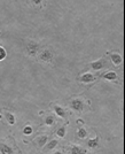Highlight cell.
<instances>
[{"label": "cell", "instance_id": "1", "mask_svg": "<svg viewBox=\"0 0 125 154\" xmlns=\"http://www.w3.org/2000/svg\"><path fill=\"white\" fill-rule=\"evenodd\" d=\"M38 50H39V45H38V43H36L35 40H30V42L28 43V45H26V52H28V54H29L30 57L36 55V53H37Z\"/></svg>", "mask_w": 125, "mask_h": 154}, {"label": "cell", "instance_id": "2", "mask_svg": "<svg viewBox=\"0 0 125 154\" xmlns=\"http://www.w3.org/2000/svg\"><path fill=\"white\" fill-rule=\"evenodd\" d=\"M70 107L76 110V112H83V108H84V103L81 101V99H74V100H71V103H70Z\"/></svg>", "mask_w": 125, "mask_h": 154}, {"label": "cell", "instance_id": "3", "mask_svg": "<svg viewBox=\"0 0 125 154\" xmlns=\"http://www.w3.org/2000/svg\"><path fill=\"white\" fill-rule=\"evenodd\" d=\"M106 64H107V62L103 59H99L98 61L91 62V68H92L93 70H101L102 68H105Z\"/></svg>", "mask_w": 125, "mask_h": 154}, {"label": "cell", "instance_id": "4", "mask_svg": "<svg viewBox=\"0 0 125 154\" xmlns=\"http://www.w3.org/2000/svg\"><path fill=\"white\" fill-rule=\"evenodd\" d=\"M94 79H95V76L91 72H85L79 77V82L81 83H90V82H93Z\"/></svg>", "mask_w": 125, "mask_h": 154}, {"label": "cell", "instance_id": "5", "mask_svg": "<svg viewBox=\"0 0 125 154\" xmlns=\"http://www.w3.org/2000/svg\"><path fill=\"white\" fill-rule=\"evenodd\" d=\"M53 59V53L50 50H44L40 54V60L41 61H45V62H50Z\"/></svg>", "mask_w": 125, "mask_h": 154}, {"label": "cell", "instance_id": "6", "mask_svg": "<svg viewBox=\"0 0 125 154\" xmlns=\"http://www.w3.org/2000/svg\"><path fill=\"white\" fill-rule=\"evenodd\" d=\"M110 59H111V62L115 66H119V64L123 62V58H122V55L118 54V53H111L110 54Z\"/></svg>", "mask_w": 125, "mask_h": 154}, {"label": "cell", "instance_id": "7", "mask_svg": "<svg viewBox=\"0 0 125 154\" xmlns=\"http://www.w3.org/2000/svg\"><path fill=\"white\" fill-rule=\"evenodd\" d=\"M56 146H57L56 139H53V140H50V141H47L44 146V152H50V151H53Z\"/></svg>", "mask_w": 125, "mask_h": 154}, {"label": "cell", "instance_id": "8", "mask_svg": "<svg viewBox=\"0 0 125 154\" xmlns=\"http://www.w3.org/2000/svg\"><path fill=\"white\" fill-rule=\"evenodd\" d=\"M69 151H70V154H86L87 153V151H85L84 148L81 147V146H78V145H72Z\"/></svg>", "mask_w": 125, "mask_h": 154}, {"label": "cell", "instance_id": "9", "mask_svg": "<svg viewBox=\"0 0 125 154\" xmlns=\"http://www.w3.org/2000/svg\"><path fill=\"white\" fill-rule=\"evenodd\" d=\"M0 153L1 154H13V148L11 147L9 145L1 143V144H0Z\"/></svg>", "mask_w": 125, "mask_h": 154}, {"label": "cell", "instance_id": "10", "mask_svg": "<svg viewBox=\"0 0 125 154\" xmlns=\"http://www.w3.org/2000/svg\"><path fill=\"white\" fill-rule=\"evenodd\" d=\"M5 119H6L7 123L9 124V125H14L15 124V122H16V120H15V116H14V114H12V113H9V112H5Z\"/></svg>", "mask_w": 125, "mask_h": 154}, {"label": "cell", "instance_id": "11", "mask_svg": "<svg viewBox=\"0 0 125 154\" xmlns=\"http://www.w3.org/2000/svg\"><path fill=\"white\" fill-rule=\"evenodd\" d=\"M54 112H55V114H56L59 117H61V119H64V117H66V110H64L62 107H60L59 105H55V106H54Z\"/></svg>", "mask_w": 125, "mask_h": 154}, {"label": "cell", "instance_id": "12", "mask_svg": "<svg viewBox=\"0 0 125 154\" xmlns=\"http://www.w3.org/2000/svg\"><path fill=\"white\" fill-rule=\"evenodd\" d=\"M117 74L115 71H108L103 75V78L107 79V81H116L117 79Z\"/></svg>", "mask_w": 125, "mask_h": 154}, {"label": "cell", "instance_id": "13", "mask_svg": "<svg viewBox=\"0 0 125 154\" xmlns=\"http://www.w3.org/2000/svg\"><path fill=\"white\" fill-rule=\"evenodd\" d=\"M36 141H37V145L39 146V147H44L45 144L48 141V137L47 136H40V137H38L37 139H36Z\"/></svg>", "mask_w": 125, "mask_h": 154}, {"label": "cell", "instance_id": "14", "mask_svg": "<svg viewBox=\"0 0 125 154\" xmlns=\"http://www.w3.org/2000/svg\"><path fill=\"white\" fill-rule=\"evenodd\" d=\"M99 145V138L95 137V138H92V139H88L87 141V146L90 148H96Z\"/></svg>", "mask_w": 125, "mask_h": 154}, {"label": "cell", "instance_id": "15", "mask_svg": "<svg viewBox=\"0 0 125 154\" xmlns=\"http://www.w3.org/2000/svg\"><path fill=\"white\" fill-rule=\"evenodd\" d=\"M77 137L81 138V139L86 138V137H87V131H86V129H84V128L78 129V130H77Z\"/></svg>", "mask_w": 125, "mask_h": 154}, {"label": "cell", "instance_id": "16", "mask_svg": "<svg viewBox=\"0 0 125 154\" xmlns=\"http://www.w3.org/2000/svg\"><path fill=\"white\" fill-rule=\"evenodd\" d=\"M45 123H46V125H48V127H50V125H53L54 123H55V120H54V117L52 115L47 116L46 119H45Z\"/></svg>", "mask_w": 125, "mask_h": 154}, {"label": "cell", "instance_id": "17", "mask_svg": "<svg viewBox=\"0 0 125 154\" xmlns=\"http://www.w3.org/2000/svg\"><path fill=\"white\" fill-rule=\"evenodd\" d=\"M56 135L60 137V138H64L66 137V127H61V128L57 129Z\"/></svg>", "mask_w": 125, "mask_h": 154}, {"label": "cell", "instance_id": "18", "mask_svg": "<svg viewBox=\"0 0 125 154\" xmlns=\"http://www.w3.org/2000/svg\"><path fill=\"white\" fill-rule=\"evenodd\" d=\"M7 57V52L6 50L2 47V46H0V61H2V60H5Z\"/></svg>", "mask_w": 125, "mask_h": 154}, {"label": "cell", "instance_id": "19", "mask_svg": "<svg viewBox=\"0 0 125 154\" xmlns=\"http://www.w3.org/2000/svg\"><path fill=\"white\" fill-rule=\"evenodd\" d=\"M23 134L26 136L31 135L32 134V128L30 127V125H26V127H24V129H23Z\"/></svg>", "mask_w": 125, "mask_h": 154}, {"label": "cell", "instance_id": "20", "mask_svg": "<svg viewBox=\"0 0 125 154\" xmlns=\"http://www.w3.org/2000/svg\"><path fill=\"white\" fill-rule=\"evenodd\" d=\"M41 1H43V0H32V2H33L35 5H39Z\"/></svg>", "mask_w": 125, "mask_h": 154}, {"label": "cell", "instance_id": "21", "mask_svg": "<svg viewBox=\"0 0 125 154\" xmlns=\"http://www.w3.org/2000/svg\"><path fill=\"white\" fill-rule=\"evenodd\" d=\"M54 154H63V153H62V152H55Z\"/></svg>", "mask_w": 125, "mask_h": 154}]
</instances>
